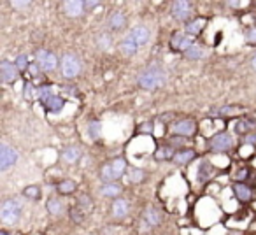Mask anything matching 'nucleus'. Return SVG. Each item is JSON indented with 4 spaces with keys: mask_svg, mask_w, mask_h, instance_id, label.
<instances>
[{
    "mask_svg": "<svg viewBox=\"0 0 256 235\" xmlns=\"http://www.w3.org/2000/svg\"><path fill=\"white\" fill-rule=\"evenodd\" d=\"M139 86L144 90H156L160 86L165 84L167 81V72L164 70L160 64H151L150 67H146L137 78Z\"/></svg>",
    "mask_w": 256,
    "mask_h": 235,
    "instance_id": "obj_1",
    "label": "nucleus"
},
{
    "mask_svg": "<svg viewBox=\"0 0 256 235\" xmlns=\"http://www.w3.org/2000/svg\"><path fill=\"white\" fill-rule=\"evenodd\" d=\"M126 167H128L126 160H123V158H116L112 162H107L102 167V170H100V179L104 181V184L114 182L116 179L123 178V174L126 172Z\"/></svg>",
    "mask_w": 256,
    "mask_h": 235,
    "instance_id": "obj_2",
    "label": "nucleus"
},
{
    "mask_svg": "<svg viewBox=\"0 0 256 235\" xmlns=\"http://www.w3.org/2000/svg\"><path fill=\"white\" fill-rule=\"evenodd\" d=\"M22 218V204L14 198H8L0 206V220L6 224H14Z\"/></svg>",
    "mask_w": 256,
    "mask_h": 235,
    "instance_id": "obj_3",
    "label": "nucleus"
},
{
    "mask_svg": "<svg viewBox=\"0 0 256 235\" xmlns=\"http://www.w3.org/2000/svg\"><path fill=\"white\" fill-rule=\"evenodd\" d=\"M234 148V137L223 130V132H218L216 136H212L207 142V150L214 154H221V153H228V151Z\"/></svg>",
    "mask_w": 256,
    "mask_h": 235,
    "instance_id": "obj_4",
    "label": "nucleus"
},
{
    "mask_svg": "<svg viewBox=\"0 0 256 235\" xmlns=\"http://www.w3.org/2000/svg\"><path fill=\"white\" fill-rule=\"evenodd\" d=\"M60 70L65 79H74L81 72V62L72 53H65L60 60Z\"/></svg>",
    "mask_w": 256,
    "mask_h": 235,
    "instance_id": "obj_5",
    "label": "nucleus"
},
{
    "mask_svg": "<svg viewBox=\"0 0 256 235\" xmlns=\"http://www.w3.org/2000/svg\"><path fill=\"white\" fill-rule=\"evenodd\" d=\"M36 62L39 64V67L42 68V72H53V70H56V67H60V60H58V56L50 50H39L37 51Z\"/></svg>",
    "mask_w": 256,
    "mask_h": 235,
    "instance_id": "obj_6",
    "label": "nucleus"
},
{
    "mask_svg": "<svg viewBox=\"0 0 256 235\" xmlns=\"http://www.w3.org/2000/svg\"><path fill=\"white\" fill-rule=\"evenodd\" d=\"M20 76H22V72L18 70L14 62H9V60L0 62V79H2L4 84H14L20 79Z\"/></svg>",
    "mask_w": 256,
    "mask_h": 235,
    "instance_id": "obj_7",
    "label": "nucleus"
},
{
    "mask_svg": "<svg viewBox=\"0 0 256 235\" xmlns=\"http://www.w3.org/2000/svg\"><path fill=\"white\" fill-rule=\"evenodd\" d=\"M16 162H18V153H16L14 148H11L6 142L0 144V170L6 172L9 167H12Z\"/></svg>",
    "mask_w": 256,
    "mask_h": 235,
    "instance_id": "obj_8",
    "label": "nucleus"
},
{
    "mask_svg": "<svg viewBox=\"0 0 256 235\" xmlns=\"http://www.w3.org/2000/svg\"><path fill=\"white\" fill-rule=\"evenodd\" d=\"M170 12L178 22H190V16H192L193 9H192V4L186 2V0H178L174 4L170 6Z\"/></svg>",
    "mask_w": 256,
    "mask_h": 235,
    "instance_id": "obj_9",
    "label": "nucleus"
},
{
    "mask_svg": "<svg viewBox=\"0 0 256 235\" xmlns=\"http://www.w3.org/2000/svg\"><path fill=\"white\" fill-rule=\"evenodd\" d=\"M193 40L192 37L188 36L186 32H176L170 39V50L176 51V53H184L188 48L193 46Z\"/></svg>",
    "mask_w": 256,
    "mask_h": 235,
    "instance_id": "obj_10",
    "label": "nucleus"
},
{
    "mask_svg": "<svg viewBox=\"0 0 256 235\" xmlns=\"http://www.w3.org/2000/svg\"><path fill=\"white\" fill-rule=\"evenodd\" d=\"M196 130V125L193 120H190V118H184V120H178V122L172 123V132L176 134V136H181V137H190L193 136Z\"/></svg>",
    "mask_w": 256,
    "mask_h": 235,
    "instance_id": "obj_11",
    "label": "nucleus"
},
{
    "mask_svg": "<svg viewBox=\"0 0 256 235\" xmlns=\"http://www.w3.org/2000/svg\"><path fill=\"white\" fill-rule=\"evenodd\" d=\"M128 37H130V39H132L137 46H144V44L150 42L151 32H150V28H148L146 25H137V26H134V28L130 30Z\"/></svg>",
    "mask_w": 256,
    "mask_h": 235,
    "instance_id": "obj_12",
    "label": "nucleus"
},
{
    "mask_svg": "<svg viewBox=\"0 0 256 235\" xmlns=\"http://www.w3.org/2000/svg\"><path fill=\"white\" fill-rule=\"evenodd\" d=\"M232 190H234V195L238 202L248 204L254 198V188H251V186L246 184V182H235Z\"/></svg>",
    "mask_w": 256,
    "mask_h": 235,
    "instance_id": "obj_13",
    "label": "nucleus"
},
{
    "mask_svg": "<svg viewBox=\"0 0 256 235\" xmlns=\"http://www.w3.org/2000/svg\"><path fill=\"white\" fill-rule=\"evenodd\" d=\"M214 170H216V168H214V165L210 164V162L202 160L198 165V168H196V181H198L200 184H206L207 181L212 179Z\"/></svg>",
    "mask_w": 256,
    "mask_h": 235,
    "instance_id": "obj_14",
    "label": "nucleus"
},
{
    "mask_svg": "<svg viewBox=\"0 0 256 235\" xmlns=\"http://www.w3.org/2000/svg\"><path fill=\"white\" fill-rule=\"evenodd\" d=\"M234 130H235V134H238V136H242V137L249 136V134L256 132V120H249V118L237 120Z\"/></svg>",
    "mask_w": 256,
    "mask_h": 235,
    "instance_id": "obj_15",
    "label": "nucleus"
},
{
    "mask_svg": "<svg viewBox=\"0 0 256 235\" xmlns=\"http://www.w3.org/2000/svg\"><path fill=\"white\" fill-rule=\"evenodd\" d=\"M244 112V107L240 106H224V107H218V109L209 110V114L212 118H228V116H235V114Z\"/></svg>",
    "mask_w": 256,
    "mask_h": 235,
    "instance_id": "obj_16",
    "label": "nucleus"
},
{
    "mask_svg": "<svg viewBox=\"0 0 256 235\" xmlns=\"http://www.w3.org/2000/svg\"><path fill=\"white\" fill-rule=\"evenodd\" d=\"M110 212L116 220H121L124 218L128 212H130V204H128L126 198H116L112 202V207H110Z\"/></svg>",
    "mask_w": 256,
    "mask_h": 235,
    "instance_id": "obj_17",
    "label": "nucleus"
},
{
    "mask_svg": "<svg viewBox=\"0 0 256 235\" xmlns=\"http://www.w3.org/2000/svg\"><path fill=\"white\" fill-rule=\"evenodd\" d=\"M42 106L50 114H58V112H62V109L65 107V100L62 98L60 95H53V96H50L46 102H42Z\"/></svg>",
    "mask_w": 256,
    "mask_h": 235,
    "instance_id": "obj_18",
    "label": "nucleus"
},
{
    "mask_svg": "<svg viewBox=\"0 0 256 235\" xmlns=\"http://www.w3.org/2000/svg\"><path fill=\"white\" fill-rule=\"evenodd\" d=\"M64 9H65V14L70 16V18H78L84 12V2L81 0H68L64 4Z\"/></svg>",
    "mask_w": 256,
    "mask_h": 235,
    "instance_id": "obj_19",
    "label": "nucleus"
},
{
    "mask_svg": "<svg viewBox=\"0 0 256 235\" xmlns=\"http://www.w3.org/2000/svg\"><path fill=\"white\" fill-rule=\"evenodd\" d=\"M126 23V16H124L123 11H112L107 18V26L110 30H121Z\"/></svg>",
    "mask_w": 256,
    "mask_h": 235,
    "instance_id": "obj_20",
    "label": "nucleus"
},
{
    "mask_svg": "<svg viewBox=\"0 0 256 235\" xmlns=\"http://www.w3.org/2000/svg\"><path fill=\"white\" fill-rule=\"evenodd\" d=\"M195 158H196V151L190 150V148H181V150H178V153H176L172 162H174L176 165H186L192 160H195Z\"/></svg>",
    "mask_w": 256,
    "mask_h": 235,
    "instance_id": "obj_21",
    "label": "nucleus"
},
{
    "mask_svg": "<svg viewBox=\"0 0 256 235\" xmlns=\"http://www.w3.org/2000/svg\"><path fill=\"white\" fill-rule=\"evenodd\" d=\"M206 23H207L206 18H193V20H190V22L184 25L186 34H188V36H198V34H202V30L206 28Z\"/></svg>",
    "mask_w": 256,
    "mask_h": 235,
    "instance_id": "obj_22",
    "label": "nucleus"
},
{
    "mask_svg": "<svg viewBox=\"0 0 256 235\" xmlns=\"http://www.w3.org/2000/svg\"><path fill=\"white\" fill-rule=\"evenodd\" d=\"M144 221H146L150 226H158V224L162 223L160 210H158L154 206H148L146 209H144Z\"/></svg>",
    "mask_w": 256,
    "mask_h": 235,
    "instance_id": "obj_23",
    "label": "nucleus"
},
{
    "mask_svg": "<svg viewBox=\"0 0 256 235\" xmlns=\"http://www.w3.org/2000/svg\"><path fill=\"white\" fill-rule=\"evenodd\" d=\"M176 153H178V150L172 146H160L156 151H154V160L158 162H165V160H174Z\"/></svg>",
    "mask_w": 256,
    "mask_h": 235,
    "instance_id": "obj_24",
    "label": "nucleus"
},
{
    "mask_svg": "<svg viewBox=\"0 0 256 235\" xmlns=\"http://www.w3.org/2000/svg\"><path fill=\"white\" fill-rule=\"evenodd\" d=\"M100 193H102L104 196H107V198H120L121 195V186L118 184V182H107V184H102V188H100Z\"/></svg>",
    "mask_w": 256,
    "mask_h": 235,
    "instance_id": "obj_25",
    "label": "nucleus"
},
{
    "mask_svg": "<svg viewBox=\"0 0 256 235\" xmlns=\"http://www.w3.org/2000/svg\"><path fill=\"white\" fill-rule=\"evenodd\" d=\"M137 48H139V46H137V44L134 42V40L130 39L128 36L124 37V39L121 40V44H120V51L124 54V56H134V54L137 53Z\"/></svg>",
    "mask_w": 256,
    "mask_h": 235,
    "instance_id": "obj_26",
    "label": "nucleus"
},
{
    "mask_svg": "<svg viewBox=\"0 0 256 235\" xmlns=\"http://www.w3.org/2000/svg\"><path fill=\"white\" fill-rule=\"evenodd\" d=\"M146 176H148L146 170L134 167V168H130V170H128V181L134 182V184H140V182L146 181Z\"/></svg>",
    "mask_w": 256,
    "mask_h": 235,
    "instance_id": "obj_27",
    "label": "nucleus"
},
{
    "mask_svg": "<svg viewBox=\"0 0 256 235\" xmlns=\"http://www.w3.org/2000/svg\"><path fill=\"white\" fill-rule=\"evenodd\" d=\"M76 188H78V184L72 179H64V181H60L56 184L58 193H62V195H70V193L76 192Z\"/></svg>",
    "mask_w": 256,
    "mask_h": 235,
    "instance_id": "obj_28",
    "label": "nucleus"
},
{
    "mask_svg": "<svg viewBox=\"0 0 256 235\" xmlns=\"http://www.w3.org/2000/svg\"><path fill=\"white\" fill-rule=\"evenodd\" d=\"M76 207H78L79 210H82L84 214L92 212L93 209V202L92 198H90V195H86V193H82V195L78 196V204H76Z\"/></svg>",
    "mask_w": 256,
    "mask_h": 235,
    "instance_id": "obj_29",
    "label": "nucleus"
},
{
    "mask_svg": "<svg viewBox=\"0 0 256 235\" xmlns=\"http://www.w3.org/2000/svg\"><path fill=\"white\" fill-rule=\"evenodd\" d=\"M62 158H64V162H67V164H76V162L81 158V151L78 150V148H65L64 153H62Z\"/></svg>",
    "mask_w": 256,
    "mask_h": 235,
    "instance_id": "obj_30",
    "label": "nucleus"
},
{
    "mask_svg": "<svg viewBox=\"0 0 256 235\" xmlns=\"http://www.w3.org/2000/svg\"><path fill=\"white\" fill-rule=\"evenodd\" d=\"M56 95V93H53V84H48V82H42V84L37 88V98L40 100V104L46 102L50 96Z\"/></svg>",
    "mask_w": 256,
    "mask_h": 235,
    "instance_id": "obj_31",
    "label": "nucleus"
},
{
    "mask_svg": "<svg viewBox=\"0 0 256 235\" xmlns=\"http://www.w3.org/2000/svg\"><path fill=\"white\" fill-rule=\"evenodd\" d=\"M48 210H50V214H53V216H60L62 212H64V204H62L60 198H56V196H51L50 200H48Z\"/></svg>",
    "mask_w": 256,
    "mask_h": 235,
    "instance_id": "obj_32",
    "label": "nucleus"
},
{
    "mask_svg": "<svg viewBox=\"0 0 256 235\" xmlns=\"http://www.w3.org/2000/svg\"><path fill=\"white\" fill-rule=\"evenodd\" d=\"M182 54H184L188 60H200V58L204 56V48L200 46V44H193V46L188 48Z\"/></svg>",
    "mask_w": 256,
    "mask_h": 235,
    "instance_id": "obj_33",
    "label": "nucleus"
},
{
    "mask_svg": "<svg viewBox=\"0 0 256 235\" xmlns=\"http://www.w3.org/2000/svg\"><path fill=\"white\" fill-rule=\"evenodd\" d=\"M88 134L92 139H98L100 134H102V125H100L98 120H92V122L88 123Z\"/></svg>",
    "mask_w": 256,
    "mask_h": 235,
    "instance_id": "obj_34",
    "label": "nucleus"
},
{
    "mask_svg": "<svg viewBox=\"0 0 256 235\" xmlns=\"http://www.w3.org/2000/svg\"><path fill=\"white\" fill-rule=\"evenodd\" d=\"M23 96L26 100H34L37 96V88L34 86L32 81H25V86H23Z\"/></svg>",
    "mask_w": 256,
    "mask_h": 235,
    "instance_id": "obj_35",
    "label": "nucleus"
},
{
    "mask_svg": "<svg viewBox=\"0 0 256 235\" xmlns=\"http://www.w3.org/2000/svg\"><path fill=\"white\" fill-rule=\"evenodd\" d=\"M68 216H70V220L74 221L76 224H81L82 221H84V216L86 214L82 212V210H79L78 207H70V209H68Z\"/></svg>",
    "mask_w": 256,
    "mask_h": 235,
    "instance_id": "obj_36",
    "label": "nucleus"
},
{
    "mask_svg": "<svg viewBox=\"0 0 256 235\" xmlns=\"http://www.w3.org/2000/svg\"><path fill=\"white\" fill-rule=\"evenodd\" d=\"M23 195L30 200H39L40 198V190L37 188V186H26V188L23 190Z\"/></svg>",
    "mask_w": 256,
    "mask_h": 235,
    "instance_id": "obj_37",
    "label": "nucleus"
},
{
    "mask_svg": "<svg viewBox=\"0 0 256 235\" xmlns=\"http://www.w3.org/2000/svg\"><path fill=\"white\" fill-rule=\"evenodd\" d=\"M14 65H16V67H18V70H20V72L26 70V68L30 67L28 56H26V54H20V56H16V60H14Z\"/></svg>",
    "mask_w": 256,
    "mask_h": 235,
    "instance_id": "obj_38",
    "label": "nucleus"
},
{
    "mask_svg": "<svg viewBox=\"0 0 256 235\" xmlns=\"http://www.w3.org/2000/svg\"><path fill=\"white\" fill-rule=\"evenodd\" d=\"M252 170L251 168H240V170H237V174H235V179H237V182H246L249 178H251Z\"/></svg>",
    "mask_w": 256,
    "mask_h": 235,
    "instance_id": "obj_39",
    "label": "nucleus"
},
{
    "mask_svg": "<svg viewBox=\"0 0 256 235\" xmlns=\"http://www.w3.org/2000/svg\"><path fill=\"white\" fill-rule=\"evenodd\" d=\"M244 37H246V42H248L249 46H256V26H251V28L246 30Z\"/></svg>",
    "mask_w": 256,
    "mask_h": 235,
    "instance_id": "obj_40",
    "label": "nucleus"
},
{
    "mask_svg": "<svg viewBox=\"0 0 256 235\" xmlns=\"http://www.w3.org/2000/svg\"><path fill=\"white\" fill-rule=\"evenodd\" d=\"M28 72H30V76L37 78V76L42 74V68L39 67V64H37V62H32V64H30V67H28Z\"/></svg>",
    "mask_w": 256,
    "mask_h": 235,
    "instance_id": "obj_41",
    "label": "nucleus"
},
{
    "mask_svg": "<svg viewBox=\"0 0 256 235\" xmlns=\"http://www.w3.org/2000/svg\"><path fill=\"white\" fill-rule=\"evenodd\" d=\"M98 46L104 48V50H109L110 48V37L106 36V34H102V36L98 37Z\"/></svg>",
    "mask_w": 256,
    "mask_h": 235,
    "instance_id": "obj_42",
    "label": "nucleus"
},
{
    "mask_svg": "<svg viewBox=\"0 0 256 235\" xmlns=\"http://www.w3.org/2000/svg\"><path fill=\"white\" fill-rule=\"evenodd\" d=\"M242 140H244L246 144H251V146H256V132L249 134V136L242 137Z\"/></svg>",
    "mask_w": 256,
    "mask_h": 235,
    "instance_id": "obj_43",
    "label": "nucleus"
},
{
    "mask_svg": "<svg viewBox=\"0 0 256 235\" xmlns=\"http://www.w3.org/2000/svg\"><path fill=\"white\" fill-rule=\"evenodd\" d=\"M100 2H93V0H86L84 2V9L86 11H92V8H98Z\"/></svg>",
    "mask_w": 256,
    "mask_h": 235,
    "instance_id": "obj_44",
    "label": "nucleus"
},
{
    "mask_svg": "<svg viewBox=\"0 0 256 235\" xmlns=\"http://www.w3.org/2000/svg\"><path fill=\"white\" fill-rule=\"evenodd\" d=\"M64 92L67 93V95H78V90H76V86H64Z\"/></svg>",
    "mask_w": 256,
    "mask_h": 235,
    "instance_id": "obj_45",
    "label": "nucleus"
},
{
    "mask_svg": "<svg viewBox=\"0 0 256 235\" xmlns=\"http://www.w3.org/2000/svg\"><path fill=\"white\" fill-rule=\"evenodd\" d=\"M12 4V8H30V2H18V0H16V2H11Z\"/></svg>",
    "mask_w": 256,
    "mask_h": 235,
    "instance_id": "obj_46",
    "label": "nucleus"
},
{
    "mask_svg": "<svg viewBox=\"0 0 256 235\" xmlns=\"http://www.w3.org/2000/svg\"><path fill=\"white\" fill-rule=\"evenodd\" d=\"M151 128H153V123H146L144 126H140V132H151Z\"/></svg>",
    "mask_w": 256,
    "mask_h": 235,
    "instance_id": "obj_47",
    "label": "nucleus"
},
{
    "mask_svg": "<svg viewBox=\"0 0 256 235\" xmlns=\"http://www.w3.org/2000/svg\"><path fill=\"white\" fill-rule=\"evenodd\" d=\"M251 65H252V68L256 70V53L252 54V58H251Z\"/></svg>",
    "mask_w": 256,
    "mask_h": 235,
    "instance_id": "obj_48",
    "label": "nucleus"
},
{
    "mask_svg": "<svg viewBox=\"0 0 256 235\" xmlns=\"http://www.w3.org/2000/svg\"><path fill=\"white\" fill-rule=\"evenodd\" d=\"M0 235H14V234H9V232H6V230H2V232H0Z\"/></svg>",
    "mask_w": 256,
    "mask_h": 235,
    "instance_id": "obj_49",
    "label": "nucleus"
},
{
    "mask_svg": "<svg viewBox=\"0 0 256 235\" xmlns=\"http://www.w3.org/2000/svg\"><path fill=\"white\" fill-rule=\"evenodd\" d=\"M254 6H256V2H254Z\"/></svg>",
    "mask_w": 256,
    "mask_h": 235,
    "instance_id": "obj_50",
    "label": "nucleus"
}]
</instances>
